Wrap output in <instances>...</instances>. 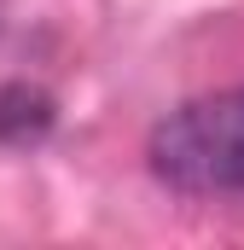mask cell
Listing matches in <instances>:
<instances>
[{"label":"cell","instance_id":"obj_1","mask_svg":"<svg viewBox=\"0 0 244 250\" xmlns=\"http://www.w3.org/2000/svg\"><path fill=\"white\" fill-rule=\"evenodd\" d=\"M151 169L181 192H244V87L169 111L151 134Z\"/></svg>","mask_w":244,"mask_h":250},{"label":"cell","instance_id":"obj_2","mask_svg":"<svg viewBox=\"0 0 244 250\" xmlns=\"http://www.w3.org/2000/svg\"><path fill=\"white\" fill-rule=\"evenodd\" d=\"M53 128V99L35 87H0V140H41Z\"/></svg>","mask_w":244,"mask_h":250}]
</instances>
